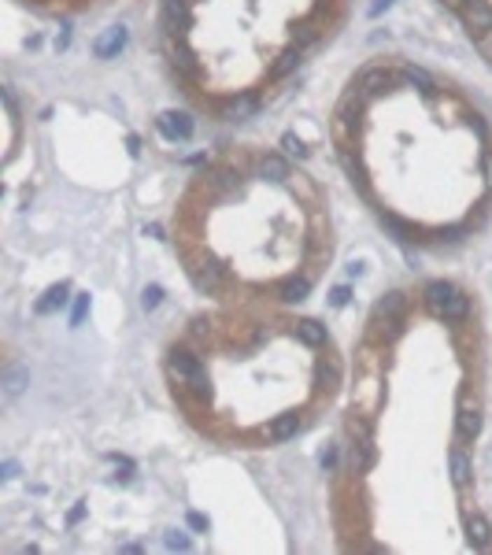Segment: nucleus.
Instances as JSON below:
<instances>
[{"mask_svg": "<svg viewBox=\"0 0 492 555\" xmlns=\"http://www.w3.org/2000/svg\"><path fill=\"white\" fill-rule=\"evenodd\" d=\"M15 474H19V467H15V463H4V482H11Z\"/></svg>", "mask_w": 492, "mask_h": 555, "instance_id": "72a5a7b5", "label": "nucleus"}, {"mask_svg": "<svg viewBox=\"0 0 492 555\" xmlns=\"http://www.w3.org/2000/svg\"><path fill=\"white\" fill-rule=\"evenodd\" d=\"M0 385H4V396H19L26 385H30V370L26 367H4V378H0Z\"/></svg>", "mask_w": 492, "mask_h": 555, "instance_id": "f8f14e48", "label": "nucleus"}, {"mask_svg": "<svg viewBox=\"0 0 492 555\" xmlns=\"http://www.w3.org/2000/svg\"><path fill=\"white\" fill-rule=\"evenodd\" d=\"M344 167L352 171L356 178H363V163H359V156H344Z\"/></svg>", "mask_w": 492, "mask_h": 555, "instance_id": "7c9ffc66", "label": "nucleus"}, {"mask_svg": "<svg viewBox=\"0 0 492 555\" xmlns=\"http://www.w3.org/2000/svg\"><path fill=\"white\" fill-rule=\"evenodd\" d=\"M122 45H126V27H108L97 41H93V52L100 56V59H111L115 52H122Z\"/></svg>", "mask_w": 492, "mask_h": 555, "instance_id": "20e7f679", "label": "nucleus"}, {"mask_svg": "<svg viewBox=\"0 0 492 555\" xmlns=\"http://www.w3.org/2000/svg\"><path fill=\"white\" fill-rule=\"evenodd\" d=\"M255 111H259V100H255L252 93H244V97H233L230 104L223 108V119H230V122H244V119H252Z\"/></svg>", "mask_w": 492, "mask_h": 555, "instance_id": "6e6552de", "label": "nucleus"}, {"mask_svg": "<svg viewBox=\"0 0 492 555\" xmlns=\"http://www.w3.org/2000/svg\"><path fill=\"white\" fill-rule=\"evenodd\" d=\"M404 82L419 85L422 93H437V82H433V74H426L422 67H404Z\"/></svg>", "mask_w": 492, "mask_h": 555, "instance_id": "aec40b11", "label": "nucleus"}, {"mask_svg": "<svg viewBox=\"0 0 492 555\" xmlns=\"http://www.w3.org/2000/svg\"><path fill=\"white\" fill-rule=\"evenodd\" d=\"M388 85H393V74H388L385 67H370V71L359 74V89H363V93H370V97L385 93Z\"/></svg>", "mask_w": 492, "mask_h": 555, "instance_id": "1a4fd4ad", "label": "nucleus"}, {"mask_svg": "<svg viewBox=\"0 0 492 555\" xmlns=\"http://www.w3.org/2000/svg\"><path fill=\"white\" fill-rule=\"evenodd\" d=\"M466 540H470V548H489L492 526H489L485 514H470V519H466Z\"/></svg>", "mask_w": 492, "mask_h": 555, "instance_id": "9d476101", "label": "nucleus"}, {"mask_svg": "<svg viewBox=\"0 0 492 555\" xmlns=\"http://www.w3.org/2000/svg\"><path fill=\"white\" fill-rule=\"evenodd\" d=\"M318 381H322V389H337V367L333 363H322L318 367Z\"/></svg>", "mask_w": 492, "mask_h": 555, "instance_id": "a878e982", "label": "nucleus"}, {"mask_svg": "<svg viewBox=\"0 0 492 555\" xmlns=\"http://www.w3.org/2000/svg\"><path fill=\"white\" fill-rule=\"evenodd\" d=\"M189 526H192V529H207V519H204V514H197V511H192V514H189Z\"/></svg>", "mask_w": 492, "mask_h": 555, "instance_id": "2f4dec72", "label": "nucleus"}, {"mask_svg": "<svg viewBox=\"0 0 492 555\" xmlns=\"http://www.w3.org/2000/svg\"><path fill=\"white\" fill-rule=\"evenodd\" d=\"M307 293H311L307 278H289V281L281 286V300H285V304H300Z\"/></svg>", "mask_w": 492, "mask_h": 555, "instance_id": "6ab92c4d", "label": "nucleus"}, {"mask_svg": "<svg viewBox=\"0 0 492 555\" xmlns=\"http://www.w3.org/2000/svg\"><path fill=\"white\" fill-rule=\"evenodd\" d=\"M155 126H160V134L167 141H185L192 137V119L185 111H163L160 119H155Z\"/></svg>", "mask_w": 492, "mask_h": 555, "instance_id": "7ed1b4c3", "label": "nucleus"}, {"mask_svg": "<svg viewBox=\"0 0 492 555\" xmlns=\"http://www.w3.org/2000/svg\"><path fill=\"white\" fill-rule=\"evenodd\" d=\"M459 433L463 437H477V433H482V411L470 407V404H463L459 407Z\"/></svg>", "mask_w": 492, "mask_h": 555, "instance_id": "2eb2a0df", "label": "nucleus"}, {"mask_svg": "<svg viewBox=\"0 0 492 555\" xmlns=\"http://www.w3.org/2000/svg\"><path fill=\"white\" fill-rule=\"evenodd\" d=\"M85 311H89V293H82V296L74 300V311H71V322H74V326H82Z\"/></svg>", "mask_w": 492, "mask_h": 555, "instance_id": "bb28decb", "label": "nucleus"}, {"mask_svg": "<svg viewBox=\"0 0 492 555\" xmlns=\"http://www.w3.org/2000/svg\"><path fill=\"white\" fill-rule=\"evenodd\" d=\"M485 182H489V189H492V156H485Z\"/></svg>", "mask_w": 492, "mask_h": 555, "instance_id": "f704fd0d", "label": "nucleus"}, {"mask_svg": "<svg viewBox=\"0 0 492 555\" xmlns=\"http://www.w3.org/2000/svg\"><path fill=\"white\" fill-rule=\"evenodd\" d=\"M426 307H430L437 318L459 322V318H466V311H470V300H466L456 286H448V281H430V286H426Z\"/></svg>", "mask_w": 492, "mask_h": 555, "instance_id": "f03ea898", "label": "nucleus"}, {"mask_svg": "<svg viewBox=\"0 0 492 555\" xmlns=\"http://www.w3.org/2000/svg\"><path fill=\"white\" fill-rule=\"evenodd\" d=\"M388 4H393V0H374V4H370V15H381Z\"/></svg>", "mask_w": 492, "mask_h": 555, "instance_id": "473e14b6", "label": "nucleus"}, {"mask_svg": "<svg viewBox=\"0 0 492 555\" xmlns=\"http://www.w3.org/2000/svg\"><path fill=\"white\" fill-rule=\"evenodd\" d=\"M163 15H167V30L171 34H185L189 30V0H167L163 4Z\"/></svg>", "mask_w": 492, "mask_h": 555, "instance_id": "0eeeda50", "label": "nucleus"}, {"mask_svg": "<svg viewBox=\"0 0 492 555\" xmlns=\"http://www.w3.org/2000/svg\"><path fill=\"white\" fill-rule=\"evenodd\" d=\"M160 300H163V289L160 286H145V293H141V307L152 311V307H160Z\"/></svg>", "mask_w": 492, "mask_h": 555, "instance_id": "393cba45", "label": "nucleus"}, {"mask_svg": "<svg viewBox=\"0 0 492 555\" xmlns=\"http://www.w3.org/2000/svg\"><path fill=\"white\" fill-rule=\"evenodd\" d=\"M448 4H451V8H466L470 0H448Z\"/></svg>", "mask_w": 492, "mask_h": 555, "instance_id": "c9c22d12", "label": "nucleus"}, {"mask_svg": "<svg viewBox=\"0 0 492 555\" xmlns=\"http://www.w3.org/2000/svg\"><path fill=\"white\" fill-rule=\"evenodd\" d=\"M189 274H192V281H197V289L211 293V289H218V281H223V267H218L215 260H200L197 267H189Z\"/></svg>", "mask_w": 492, "mask_h": 555, "instance_id": "39448f33", "label": "nucleus"}, {"mask_svg": "<svg viewBox=\"0 0 492 555\" xmlns=\"http://www.w3.org/2000/svg\"><path fill=\"white\" fill-rule=\"evenodd\" d=\"M167 370H171V378H174L178 385H185L192 396H200V400L211 396V381H207V370L200 367L197 356H189V352H181V348H174L171 359H167Z\"/></svg>", "mask_w": 492, "mask_h": 555, "instance_id": "f257e3e1", "label": "nucleus"}, {"mask_svg": "<svg viewBox=\"0 0 492 555\" xmlns=\"http://www.w3.org/2000/svg\"><path fill=\"white\" fill-rule=\"evenodd\" d=\"M404 311V293H388L385 300H378V318H396Z\"/></svg>", "mask_w": 492, "mask_h": 555, "instance_id": "4be33fe9", "label": "nucleus"}, {"mask_svg": "<svg viewBox=\"0 0 492 555\" xmlns=\"http://www.w3.org/2000/svg\"><path fill=\"white\" fill-rule=\"evenodd\" d=\"M281 148H285V156H293V160H307V145L296 134H281Z\"/></svg>", "mask_w": 492, "mask_h": 555, "instance_id": "b1692460", "label": "nucleus"}, {"mask_svg": "<svg viewBox=\"0 0 492 555\" xmlns=\"http://www.w3.org/2000/svg\"><path fill=\"white\" fill-rule=\"evenodd\" d=\"M348 296H352V293H348V286H337V289L330 293V304H333V307H344Z\"/></svg>", "mask_w": 492, "mask_h": 555, "instance_id": "c85d7f7f", "label": "nucleus"}, {"mask_svg": "<svg viewBox=\"0 0 492 555\" xmlns=\"http://www.w3.org/2000/svg\"><path fill=\"white\" fill-rule=\"evenodd\" d=\"M448 463H451V482H456L459 489L470 482V463H466V456L459 448H451V456H448Z\"/></svg>", "mask_w": 492, "mask_h": 555, "instance_id": "f3484780", "label": "nucleus"}, {"mask_svg": "<svg viewBox=\"0 0 492 555\" xmlns=\"http://www.w3.org/2000/svg\"><path fill=\"white\" fill-rule=\"evenodd\" d=\"M296 430H300V419H296V415H281V419H274V422L267 426V441L281 444V441H289V437H296Z\"/></svg>", "mask_w": 492, "mask_h": 555, "instance_id": "9b49d317", "label": "nucleus"}, {"mask_svg": "<svg viewBox=\"0 0 492 555\" xmlns=\"http://www.w3.org/2000/svg\"><path fill=\"white\" fill-rule=\"evenodd\" d=\"M296 337L304 344H311V348H318V344H326V326L315 322V318H304V322H296Z\"/></svg>", "mask_w": 492, "mask_h": 555, "instance_id": "4468645a", "label": "nucleus"}, {"mask_svg": "<svg viewBox=\"0 0 492 555\" xmlns=\"http://www.w3.org/2000/svg\"><path fill=\"white\" fill-rule=\"evenodd\" d=\"M67 296H71V286L67 281H59V286H52L41 300H37V315H48V311H56V307H63L67 304Z\"/></svg>", "mask_w": 492, "mask_h": 555, "instance_id": "ddd939ff", "label": "nucleus"}, {"mask_svg": "<svg viewBox=\"0 0 492 555\" xmlns=\"http://www.w3.org/2000/svg\"><path fill=\"white\" fill-rule=\"evenodd\" d=\"M370 463H374V444H370V437H363V441L352 448V467L356 470H370Z\"/></svg>", "mask_w": 492, "mask_h": 555, "instance_id": "412c9836", "label": "nucleus"}, {"mask_svg": "<svg viewBox=\"0 0 492 555\" xmlns=\"http://www.w3.org/2000/svg\"><path fill=\"white\" fill-rule=\"evenodd\" d=\"M463 11H466V27H470L474 34H492V8L485 4V0H470Z\"/></svg>", "mask_w": 492, "mask_h": 555, "instance_id": "423d86ee", "label": "nucleus"}, {"mask_svg": "<svg viewBox=\"0 0 492 555\" xmlns=\"http://www.w3.org/2000/svg\"><path fill=\"white\" fill-rule=\"evenodd\" d=\"M296 67H300V48L293 45V48H285V52L278 56V63H274V71H270V74H274V78H285V74H293Z\"/></svg>", "mask_w": 492, "mask_h": 555, "instance_id": "a211bd4d", "label": "nucleus"}, {"mask_svg": "<svg viewBox=\"0 0 492 555\" xmlns=\"http://www.w3.org/2000/svg\"><path fill=\"white\" fill-rule=\"evenodd\" d=\"M311 41H315V30H311V27H300V30H296V37H293L296 48H300V45H311Z\"/></svg>", "mask_w": 492, "mask_h": 555, "instance_id": "c756f323", "label": "nucleus"}, {"mask_svg": "<svg viewBox=\"0 0 492 555\" xmlns=\"http://www.w3.org/2000/svg\"><path fill=\"white\" fill-rule=\"evenodd\" d=\"M174 67H181L185 74H192L197 71V56L185 48V41H174Z\"/></svg>", "mask_w": 492, "mask_h": 555, "instance_id": "5701e85b", "label": "nucleus"}, {"mask_svg": "<svg viewBox=\"0 0 492 555\" xmlns=\"http://www.w3.org/2000/svg\"><path fill=\"white\" fill-rule=\"evenodd\" d=\"M259 174L270 178V182H285V178H289V163H285L281 156H267L263 163H259Z\"/></svg>", "mask_w": 492, "mask_h": 555, "instance_id": "dca6fc26", "label": "nucleus"}, {"mask_svg": "<svg viewBox=\"0 0 492 555\" xmlns=\"http://www.w3.org/2000/svg\"><path fill=\"white\" fill-rule=\"evenodd\" d=\"M167 548H174V552H189L192 545H189V537H181V533H167Z\"/></svg>", "mask_w": 492, "mask_h": 555, "instance_id": "cd10ccee", "label": "nucleus"}]
</instances>
